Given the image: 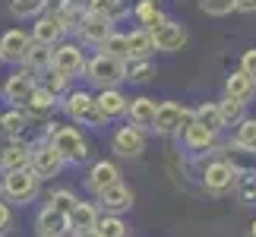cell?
<instances>
[{
  "instance_id": "15",
  "label": "cell",
  "mask_w": 256,
  "mask_h": 237,
  "mask_svg": "<svg viewBox=\"0 0 256 237\" xmlns=\"http://www.w3.org/2000/svg\"><path fill=\"white\" fill-rule=\"evenodd\" d=\"M66 32L64 22H60V16H57V10L54 13H48V16H38L35 19V28H32V42H42V44H54L57 38H60Z\"/></svg>"
},
{
  "instance_id": "42",
  "label": "cell",
  "mask_w": 256,
  "mask_h": 237,
  "mask_svg": "<svg viewBox=\"0 0 256 237\" xmlns=\"http://www.w3.org/2000/svg\"><path fill=\"white\" fill-rule=\"evenodd\" d=\"M240 13H256V0H234Z\"/></svg>"
},
{
  "instance_id": "27",
  "label": "cell",
  "mask_w": 256,
  "mask_h": 237,
  "mask_svg": "<svg viewBox=\"0 0 256 237\" xmlns=\"http://www.w3.org/2000/svg\"><path fill=\"white\" fill-rule=\"evenodd\" d=\"M95 237H130V231H126L120 215H104V218H98Z\"/></svg>"
},
{
  "instance_id": "34",
  "label": "cell",
  "mask_w": 256,
  "mask_h": 237,
  "mask_svg": "<svg viewBox=\"0 0 256 237\" xmlns=\"http://www.w3.org/2000/svg\"><path fill=\"white\" fill-rule=\"evenodd\" d=\"M76 196L70 193V190H57V193H51L48 196V206H51V209H57V212H64V215H70L73 209H76Z\"/></svg>"
},
{
  "instance_id": "40",
  "label": "cell",
  "mask_w": 256,
  "mask_h": 237,
  "mask_svg": "<svg viewBox=\"0 0 256 237\" xmlns=\"http://www.w3.org/2000/svg\"><path fill=\"white\" fill-rule=\"evenodd\" d=\"M240 70L247 73V76H253V79H256V48L244 51V57H240Z\"/></svg>"
},
{
  "instance_id": "38",
  "label": "cell",
  "mask_w": 256,
  "mask_h": 237,
  "mask_svg": "<svg viewBox=\"0 0 256 237\" xmlns=\"http://www.w3.org/2000/svg\"><path fill=\"white\" fill-rule=\"evenodd\" d=\"M26 114L22 111H10V114H4V133H10V136H19L26 130Z\"/></svg>"
},
{
  "instance_id": "28",
  "label": "cell",
  "mask_w": 256,
  "mask_h": 237,
  "mask_svg": "<svg viewBox=\"0 0 256 237\" xmlns=\"http://www.w3.org/2000/svg\"><path fill=\"white\" fill-rule=\"evenodd\" d=\"M244 108H247V102H238V98L224 95L222 102H218V111H222L224 126H228V124H240L244 120Z\"/></svg>"
},
{
  "instance_id": "43",
  "label": "cell",
  "mask_w": 256,
  "mask_h": 237,
  "mask_svg": "<svg viewBox=\"0 0 256 237\" xmlns=\"http://www.w3.org/2000/svg\"><path fill=\"white\" fill-rule=\"evenodd\" d=\"M48 6H57V10H60V6H64V0H48Z\"/></svg>"
},
{
  "instance_id": "35",
  "label": "cell",
  "mask_w": 256,
  "mask_h": 237,
  "mask_svg": "<svg viewBox=\"0 0 256 237\" xmlns=\"http://www.w3.org/2000/svg\"><path fill=\"white\" fill-rule=\"evenodd\" d=\"M234 142L244 146V149H250V152H256V120H247V117H244L240 126H238V136H234Z\"/></svg>"
},
{
  "instance_id": "19",
  "label": "cell",
  "mask_w": 256,
  "mask_h": 237,
  "mask_svg": "<svg viewBox=\"0 0 256 237\" xmlns=\"http://www.w3.org/2000/svg\"><path fill=\"white\" fill-rule=\"evenodd\" d=\"M155 114H158V104H155V98H133L130 102V120L133 126H140V130H146V126H155Z\"/></svg>"
},
{
  "instance_id": "46",
  "label": "cell",
  "mask_w": 256,
  "mask_h": 237,
  "mask_svg": "<svg viewBox=\"0 0 256 237\" xmlns=\"http://www.w3.org/2000/svg\"><path fill=\"white\" fill-rule=\"evenodd\" d=\"M0 130H4V114H0Z\"/></svg>"
},
{
  "instance_id": "10",
  "label": "cell",
  "mask_w": 256,
  "mask_h": 237,
  "mask_svg": "<svg viewBox=\"0 0 256 237\" xmlns=\"http://www.w3.org/2000/svg\"><path fill=\"white\" fill-rule=\"evenodd\" d=\"M114 152L120 158H140L146 152V136L140 126H120L114 133Z\"/></svg>"
},
{
  "instance_id": "14",
  "label": "cell",
  "mask_w": 256,
  "mask_h": 237,
  "mask_svg": "<svg viewBox=\"0 0 256 237\" xmlns=\"http://www.w3.org/2000/svg\"><path fill=\"white\" fill-rule=\"evenodd\" d=\"M117 180H120V171H117L114 162H95L92 171H88V177H86L88 190H92L95 196L102 193V190H108L111 184H117Z\"/></svg>"
},
{
  "instance_id": "26",
  "label": "cell",
  "mask_w": 256,
  "mask_h": 237,
  "mask_svg": "<svg viewBox=\"0 0 256 237\" xmlns=\"http://www.w3.org/2000/svg\"><path fill=\"white\" fill-rule=\"evenodd\" d=\"M193 120H196V124H202V126H209V130H215V133H218L222 126H224L222 111H218V102H202V104L193 111Z\"/></svg>"
},
{
  "instance_id": "22",
  "label": "cell",
  "mask_w": 256,
  "mask_h": 237,
  "mask_svg": "<svg viewBox=\"0 0 256 237\" xmlns=\"http://www.w3.org/2000/svg\"><path fill=\"white\" fill-rule=\"evenodd\" d=\"M22 64H26V70H32V73L51 70V66H54V51H51V44L32 42V48H28V54H26Z\"/></svg>"
},
{
  "instance_id": "13",
  "label": "cell",
  "mask_w": 256,
  "mask_h": 237,
  "mask_svg": "<svg viewBox=\"0 0 256 237\" xmlns=\"http://www.w3.org/2000/svg\"><path fill=\"white\" fill-rule=\"evenodd\" d=\"M98 200H102V206H104V209L111 212V215H117V212H126V209L133 206V190H130L126 184L117 180V184L108 186V190L98 193Z\"/></svg>"
},
{
  "instance_id": "20",
  "label": "cell",
  "mask_w": 256,
  "mask_h": 237,
  "mask_svg": "<svg viewBox=\"0 0 256 237\" xmlns=\"http://www.w3.org/2000/svg\"><path fill=\"white\" fill-rule=\"evenodd\" d=\"M70 228H76L82 237L86 234H95L98 228V212L92 202H76V209L70 212Z\"/></svg>"
},
{
  "instance_id": "39",
  "label": "cell",
  "mask_w": 256,
  "mask_h": 237,
  "mask_svg": "<svg viewBox=\"0 0 256 237\" xmlns=\"http://www.w3.org/2000/svg\"><path fill=\"white\" fill-rule=\"evenodd\" d=\"M66 82H70V76L51 66V73H48V79H44V88H51L54 95H64V92H66Z\"/></svg>"
},
{
  "instance_id": "36",
  "label": "cell",
  "mask_w": 256,
  "mask_h": 237,
  "mask_svg": "<svg viewBox=\"0 0 256 237\" xmlns=\"http://www.w3.org/2000/svg\"><path fill=\"white\" fill-rule=\"evenodd\" d=\"M200 6H202V13H209V16H228V13L238 10L234 0H200Z\"/></svg>"
},
{
  "instance_id": "37",
  "label": "cell",
  "mask_w": 256,
  "mask_h": 237,
  "mask_svg": "<svg viewBox=\"0 0 256 237\" xmlns=\"http://www.w3.org/2000/svg\"><path fill=\"white\" fill-rule=\"evenodd\" d=\"M152 76H155L152 60H140V64H133L130 70H126V79H133V82H149Z\"/></svg>"
},
{
  "instance_id": "30",
  "label": "cell",
  "mask_w": 256,
  "mask_h": 237,
  "mask_svg": "<svg viewBox=\"0 0 256 237\" xmlns=\"http://www.w3.org/2000/svg\"><path fill=\"white\" fill-rule=\"evenodd\" d=\"M136 19H140L146 28H155V26L164 22V13L155 6V0H142V4L136 6Z\"/></svg>"
},
{
  "instance_id": "47",
  "label": "cell",
  "mask_w": 256,
  "mask_h": 237,
  "mask_svg": "<svg viewBox=\"0 0 256 237\" xmlns=\"http://www.w3.org/2000/svg\"><path fill=\"white\" fill-rule=\"evenodd\" d=\"M0 193H4V184H0Z\"/></svg>"
},
{
  "instance_id": "17",
  "label": "cell",
  "mask_w": 256,
  "mask_h": 237,
  "mask_svg": "<svg viewBox=\"0 0 256 237\" xmlns=\"http://www.w3.org/2000/svg\"><path fill=\"white\" fill-rule=\"evenodd\" d=\"M95 104H98V114H102V120H111V117H120L124 111H130L126 98L117 92V88H102V95L95 98Z\"/></svg>"
},
{
  "instance_id": "29",
  "label": "cell",
  "mask_w": 256,
  "mask_h": 237,
  "mask_svg": "<svg viewBox=\"0 0 256 237\" xmlns=\"http://www.w3.org/2000/svg\"><path fill=\"white\" fill-rule=\"evenodd\" d=\"M88 13L104 16V19H120L124 16V0H88Z\"/></svg>"
},
{
  "instance_id": "18",
  "label": "cell",
  "mask_w": 256,
  "mask_h": 237,
  "mask_svg": "<svg viewBox=\"0 0 256 237\" xmlns=\"http://www.w3.org/2000/svg\"><path fill=\"white\" fill-rule=\"evenodd\" d=\"M66 228H70V215L57 212V209H42V215H38V231H42V237H60Z\"/></svg>"
},
{
  "instance_id": "12",
  "label": "cell",
  "mask_w": 256,
  "mask_h": 237,
  "mask_svg": "<svg viewBox=\"0 0 256 237\" xmlns=\"http://www.w3.org/2000/svg\"><path fill=\"white\" fill-rule=\"evenodd\" d=\"M54 70H60L66 76H80L86 73V57L80 51V44H60L54 51Z\"/></svg>"
},
{
  "instance_id": "45",
  "label": "cell",
  "mask_w": 256,
  "mask_h": 237,
  "mask_svg": "<svg viewBox=\"0 0 256 237\" xmlns=\"http://www.w3.org/2000/svg\"><path fill=\"white\" fill-rule=\"evenodd\" d=\"M64 4H80V0H64Z\"/></svg>"
},
{
  "instance_id": "23",
  "label": "cell",
  "mask_w": 256,
  "mask_h": 237,
  "mask_svg": "<svg viewBox=\"0 0 256 237\" xmlns=\"http://www.w3.org/2000/svg\"><path fill=\"white\" fill-rule=\"evenodd\" d=\"M28 164H32V152L22 142H10L0 152V168H6V171H19V168H28Z\"/></svg>"
},
{
  "instance_id": "9",
  "label": "cell",
  "mask_w": 256,
  "mask_h": 237,
  "mask_svg": "<svg viewBox=\"0 0 256 237\" xmlns=\"http://www.w3.org/2000/svg\"><path fill=\"white\" fill-rule=\"evenodd\" d=\"M64 164H66V158L57 152L51 142L38 146V149L32 152V171L38 177H57V174L64 171Z\"/></svg>"
},
{
  "instance_id": "3",
  "label": "cell",
  "mask_w": 256,
  "mask_h": 237,
  "mask_svg": "<svg viewBox=\"0 0 256 237\" xmlns=\"http://www.w3.org/2000/svg\"><path fill=\"white\" fill-rule=\"evenodd\" d=\"M190 124H193V114L186 111L184 104H177V102H162V104H158V114H155V126H152V130L162 133V136H171V133L186 130Z\"/></svg>"
},
{
  "instance_id": "8",
  "label": "cell",
  "mask_w": 256,
  "mask_h": 237,
  "mask_svg": "<svg viewBox=\"0 0 256 237\" xmlns=\"http://www.w3.org/2000/svg\"><path fill=\"white\" fill-rule=\"evenodd\" d=\"M149 32H152V42H155V48H158V51L174 54V51H180V48L186 44V28H184L180 22H171V19H164L162 26L149 28Z\"/></svg>"
},
{
  "instance_id": "6",
  "label": "cell",
  "mask_w": 256,
  "mask_h": 237,
  "mask_svg": "<svg viewBox=\"0 0 256 237\" xmlns=\"http://www.w3.org/2000/svg\"><path fill=\"white\" fill-rule=\"evenodd\" d=\"M35 88H38V86H35V73H32V70H16L13 76L6 79L4 95H6V102H10V104L22 108V104H28V98H32Z\"/></svg>"
},
{
  "instance_id": "41",
  "label": "cell",
  "mask_w": 256,
  "mask_h": 237,
  "mask_svg": "<svg viewBox=\"0 0 256 237\" xmlns=\"http://www.w3.org/2000/svg\"><path fill=\"white\" fill-rule=\"evenodd\" d=\"M10 222H13V212H10V206H6V202H0V231H6V228H10Z\"/></svg>"
},
{
  "instance_id": "16",
  "label": "cell",
  "mask_w": 256,
  "mask_h": 237,
  "mask_svg": "<svg viewBox=\"0 0 256 237\" xmlns=\"http://www.w3.org/2000/svg\"><path fill=\"white\" fill-rule=\"evenodd\" d=\"M80 35H82V42H88V44H98V48H102V42H104L108 35H111V19H104V16H95V13L82 16V22H80Z\"/></svg>"
},
{
  "instance_id": "1",
  "label": "cell",
  "mask_w": 256,
  "mask_h": 237,
  "mask_svg": "<svg viewBox=\"0 0 256 237\" xmlns=\"http://www.w3.org/2000/svg\"><path fill=\"white\" fill-rule=\"evenodd\" d=\"M86 76H88V82L98 86V88H114L120 79H126V60L98 51L92 60L86 64Z\"/></svg>"
},
{
  "instance_id": "25",
  "label": "cell",
  "mask_w": 256,
  "mask_h": 237,
  "mask_svg": "<svg viewBox=\"0 0 256 237\" xmlns=\"http://www.w3.org/2000/svg\"><path fill=\"white\" fill-rule=\"evenodd\" d=\"M184 140H186V146L190 149H196V152H206V149H212L215 146V130H209V126H202V124H190L184 130Z\"/></svg>"
},
{
  "instance_id": "4",
  "label": "cell",
  "mask_w": 256,
  "mask_h": 237,
  "mask_svg": "<svg viewBox=\"0 0 256 237\" xmlns=\"http://www.w3.org/2000/svg\"><path fill=\"white\" fill-rule=\"evenodd\" d=\"M51 146L66 162H82V158H88V146L80 136V130H73V126H57L51 133Z\"/></svg>"
},
{
  "instance_id": "11",
  "label": "cell",
  "mask_w": 256,
  "mask_h": 237,
  "mask_svg": "<svg viewBox=\"0 0 256 237\" xmlns=\"http://www.w3.org/2000/svg\"><path fill=\"white\" fill-rule=\"evenodd\" d=\"M28 48H32V42H28V35L22 32V28H10V32H4V38H0V60H26Z\"/></svg>"
},
{
  "instance_id": "31",
  "label": "cell",
  "mask_w": 256,
  "mask_h": 237,
  "mask_svg": "<svg viewBox=\"0 0 256 237\" xmlns=\"http://www.w3.org/2000/svg\"><path fill=\"white\" fill-rule=\"evenodd\" d=\"M48 6V0H10V13L16 19H28V16H38L42 10Z\"/></svg>"
},
{
  "instance_id": "7",
  "label": "cell",
  "mask_w": 256,
  "mask_h": 237,
  "mask_svg": "<svg viewBox=\"0 0 256 237\" xmlns=\"http://www.w3.org/2000/svg\"><path fill=\"white\" fill-rule=\"evenodd\" d=\"M64 108H66V114H70L73 120H80V124H104L102 114H98L95 98L88 92H70L66 102H64Z\"/></svg>"
},
{
  "instance_id": "2",
  "label": "cell",
  "mask_w": 256,
  "mask_h": 237,
  "mask_svg": "<svg viewBox=\"0 0 256 237\" xmlns=\"http://www.w3.org/2000/svg\"><path fill=\"white\" fill-rule=\"evenodd\" d=\"M38 177L32 168H19V171H6L4 177V196L10 202H32L38 193Z\"/></svg>"
},
{
  "instance_id": "21",
  "label": "cell",
  "mask_w": 256,
  "mask_h": 237,
  "mask_svg": "<svg viewBox=\"0 0 256 237\" xmlns=\"http://www.w3.org/2000/svg\"><path fill=\"white\" fill-rule=\"evenodd\" d=\"M224 92H228L231 98H238V102H250V98L256 95V79L247 76L244 70H238V73L228 76V82H224Z\"/></svg>"
},
{
  "instance_id": "24",
  "label": "cell",
  "mask_w": 256,
  "mask_h": 237,
  "mask_svg": "<svg viewBox=\"0 0 256 237\" xmlns=\"http://www.w3.org/2000/svg\"><path fill=\"white\" fill-rule=\"evenodd\" d=\"M126 44H130V60H149V54L155 51L152 32L149 28H136V32L126 35Z\"/></svg>"
},
{
  "instance_id": "32",
  "label": "cell",
  "mask_w": 256,
  "mask_h": 237,
  "mask_svg": "<svg viewBox=\"0 0 256 237\" xmlns=\"http://www.w3.org/2000/svg\"><path fill=\"white\" fill-rule=\"evenodd\" d=\"M54 92L51 88H44V86H38L35 92H32V98H28V111H38V114H44V111H51L54 108Z\"/></svg>"
},
{
  "instance_id": "33",
  "label": "cell",
  "mask_w": 256,
  "mask_h": 237,
  "mask_svg": "<svg viewBox=\"0 0 256 237\" xmlns=\"http://www.w3.org/2000/svg\"><path fill=\"white\" fill-rule=\"evenodd\" d=\"M102 51L104 54H114V57H120V60H126L130 57V44H126V35H108L104 42H102Z\"/></svg>"
},
{
  "instance_id": "44",
  "label": "cell",
  "mask_w": 256,
  "mask_h": 237,
  "mask_svg": "<svg viewBox=\"0 0 256 237\" xmlns=\"http://www.w3.org/2000/svg\"><path fill=\"white\" fill-rule=\"evenodd\" d=\"M247 237H256V222L250 224V231H247Z\"/></svg>"
},
{
  "instance_id": "5",
  "label": "cell",
  "mask_w": 256,
  "mask_h": 237,
  "mask_svg": "<svg viewBox=\"0 0 256 237\" xmlns=\"http://www.w3.org/2000/svg\"><path fill=\"white\" fill-rule=\"evenodd\" d=\"M238 171L228 164V162H212L209 168L202 171V186L209 193H215V196H224V193H231L234 186H238Z\"/></svg>"
}]
</instances>
